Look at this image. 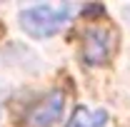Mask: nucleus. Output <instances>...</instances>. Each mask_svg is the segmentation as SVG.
Instances as JSON below:
<instances>
[{"mask_svg": "<svg viewBox=\"0 0 130 127\" xmlns=\"http://www.w3.org/2000/svg\"><path fill=\"white\" fill-rule=\"evenodd\" d=\"M105 122H108L105 110H85V107H80V110H75L68 127H103Z\"/></svg>", "mask_w": 130, "mask_h": 127, "instance_id": "obj_4", "label": "nucleus"}, {"mask_svg": "<svg viewBox=\"0 0 130 127\" xmlns=\"http://www.w3.org/2000/svg\"><path fill=\"white\" fill-rule=\"evenodd\" d=\"M70 15L73 5H35L20 13V25L32 37H50L68 25Z\"/></svg>", "mask_w": 130, "mask_h": 127, "instance_id": "obj_1", "label": "nucleus"}, {"mask_svg": "<svg viewBox=\"0 0 130 127\" xmlns=\"http://www.w3.org/2000/svg\"><path fill=\"white\" fill-rule=\"evenodd\" d=\"M63 105H65V97H63L60 90L50 92L48 97H43V100L30 110L28 125L30 127H53L58 120H60V115H63Z\"/></svg>", "mask_w": 130, "mask_h": 127, "instance_id": "obj_3", "label": "nucleus"}, {"mask_svg": "<svg viewBox=\"0 0 130 127\" xmlns=\"http://www.w3.org/2000/svg\"><path fill=\"white\" fill-rule=\"evenodd\" d=\"M115 52V32L110 28H90L83 35V60L88 65H103Z\"/></svg>", "mask_w": 130, "mask_h": 127, "instance_id": "obj_2", "label": "nucleus"}]
</instances>
